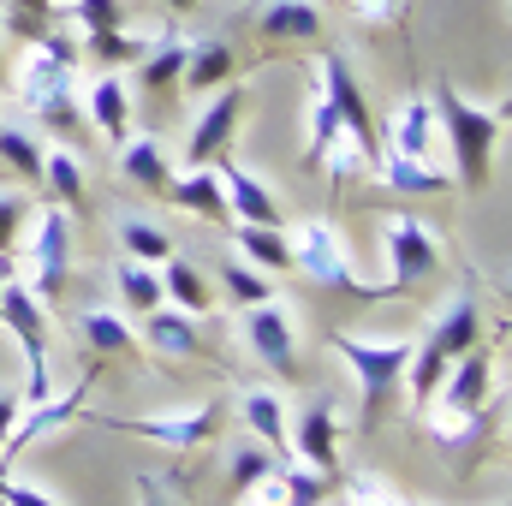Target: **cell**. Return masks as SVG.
Here are the masks:
<instances>
[{"label":"cell","mask_w":512,"mask_h":506,"mask_svg":"<svg viewBox=\"0 0 512 506\" xmlns=\"http://www.w3.org/2000/svg\"><path fill=\"white\" fill-rule=\"evenodd\" d=\"M376 179L393 185V191H405V197H447L453 191V179L447 173H435V161H417V155H376Z\"/></svg>","instance_id":"27"},{"label":"cell","mask_w":512,"mask_h":506,"mask_svg":"<svg viewBox=\"0 0 512 506\" xmlns=\"http://www.w3.org/2000/svg\"><path fill=\"white\" fill-rule=\"evenodd\" d=\"M215 274H221V286H227V298H233L239 310H245V304H262V298H274V280H268L262 268H251L245 256H227Z\"/></svg>","instance_id":"34"},{"label":"cell","mask_w":512,"mask_h":506,"mask_svg":"<svg viewBox=\"0 0 512 506\" xmlns=\"http://www.w3.org/2000/svg\"><path fill=\"white\" fill-rule=\"evenodd\" d=\"M161 6H167V12H173V18H185V12H197V6H203V0H161Z\"/></svg>","instance_id":"44"},{"label":"cell","mask_w":512,"mask_h":506,"mask_svg":"<svg viewBox=\"0 0 512 506\" xmlns=\"http://www.w3.org/2000/svg\"><path fill=\"white\" fill-rule=\"evenodd\" d=\"M0 161H6L24 185H36V179H42V143H36V131L6 120V126H0Z\"/></svg>","instance_id":"33"},{"label":"cell","mask_w":512,"mask_h":506,"mask_svg":"<svg viewBox=\"0 0 512 506\" xmlns=\"http://www.w3.org/2000/svg\"><path fill=\"white\" fill-rule=\"evenodd\" d=\"M167 203H173V209H191V215H203V221H215V227H233L227 197H221V173H215V167H185V173H173Z\"/></svg>","instance_id":"25"},{"label":"cell","mask_w":512,"mask_h":506,"mask_svg":"<svg viewBox=\"0 0 512 506\" xmlns=\"http://www.w3.org/2000/svg\"><path fill=\"white\" fill-rule=\"evenodd\" d=\"M429 108H435V131H447L453 143V173L465 191H483L489 185V161H495V143L507 131V102H465L453 90V78H435L429 90Z\"/></svg>","instance_id":"1"},{"label":"cell","mask_w":512,"mask_h":506,"mask_svg":"<svg viewBox=\"0 0 512 506\" xmlns=\"http://www.w3.org/2000/svg\"><path fill=\"white\" fill-rule=\"evenodd\" d=\"M251 36L262 48H298L322 36V6L316 0H256L251 6Z\"/></svg>","instance_id":"15"},{"label":"cell","mask_w":512,"mask_h":506,"mask_svg":"<svg viewBox=\"0 0 512 506\" xmlns=\"http://www.w3.org/2000/svg\"><path fill=\"white\" fill-rule=\"evenodd\" d=\"M30 215H36V203L24 191H0V262H12L24 227H30Z\"/></svg>","instance_id":"38"},{"label":"cell","mask_w":512,"mask_h":506,"mask_svg":"<svg viewBox=\"0 0 512 506\" xmlns=\"http://www.w3.org/2000/svg\"><path fill=\"white\" fill-rule=\"evenodd\" d=\"M239 423L251 429V441H262L274 459L292 453V441H286V399L274 387H245L239 393Z\"/></svg>","instance_id":"24"},{"label":"cell","mask_w":512,"mask_h":506,"mask_svg":"<svg viewBox=\"0 0 512 506\" xmlns=\"http://www.w3.org/2000/svg\"><path fill=\"white\" fill-rule=\"evenodd\" d=\"M239 501H245V506H292V501H286V483H280V465H274L262 483H251Z\"/></svg>","instance_id":"41"},{"label":"cell","mask_w":512,"mask_h":506,"mask_svg":"<svg viewBox=\"0 0 512 506\" xmlns=\"http://www.w3.org/2000/svg\"><path fill=\"white\" fill-rule=\"evenodd\" d=\"M447 364L459 358V352H471L477 340H483V310H477V298L471 292H459V298H447L441 310H435V322H429V334H423Z\"/></svg>","instance_id":"21"},{"label":"cell","mask_w":512,"mask_h":506,"mask_svg":"<svg viewBox=\"0 0 512 506\" xmlns=\"http://www.w3.org/2000/svg\"><path fill=\"white\" fill-rule=\"evenodd\" d=\"M18 411H24V399H18L12 387H0V441H6V429L18 423ZM0 471H6V465H0Z\"/></svg>","instance_id":"43"},{"label":"cell","mask_w":512,"mask_h":506,"mask_svg":"<svg viewBox=\"0 0 512 506\" xmlns=\"http://www.w3.org/2000/svg\"><path fill=\"white\" fill-rule=\"evenodd\" d=\"M286 245H292V268H304L316 286H334V292H352V298H370V304L387 298V286H370L358 274V262H352V251H346V239H340L334 221L310 215V221H298L286 233Z\"/></svg>","instance_id":"4"},{"label":"cell","mask_w":512,"mask_h":506,"mask_svg":"<svg viewBox=\"0 0 512 506\" xmlns=\"http://www.w3.org/2000/svg\"><path fill=\"white\" fill-rule=\"evenodd\" d=\"M382 251H387V298H399V292H411V286H423V280H435L441 274V239L417 221V215H387L382 221Z\"/></svg>","instance_id":"7"},{"label":"cell","mask_w":512,"mask_h":506,"mask_svg":"<svg viewBox=\"0 0 512 506\" xmlns=\"http://www.w3.org/2000/svg\"><path fill=\"white\" fill-rule=\"evenodd\" d=\"M274 465H280V459H274V453H268L262 441H245V447H239V453L227 459V483H233V495H245L251 483H262V477H268Z\"/></svg>","instance_id":"37"},{"label":"cell","mask_w":512,"mask_h":506,"mask_svg":"<svg viewBox=\"0 0 512 506\" xmlns=\"http://www.w3.org/2000/svg\"><path fill=\"white\" fill-rule=\"evenodd\" d=\"M36 185H48L54 209H66V215L84 209V167H78L72 149H42V179Z\"/></svg>","instance_id":"31"},{"label":"cell","mask_w":512,"mask_h":506,"mask_svg":"<svg viewBox=\"0 0 512 506\" xmlns=\"http://www.w3.org/2000/svg\"><path fill=\"white\" fill-rule=\"evenodd\" d=\"M0 506H66V501H54L48 489L18 483V477H6V471H0Z\"/></svg>","instance_id":"40"},{"label":"cell","mask_w":512,"mask_h":506,"mask_svg":"<svg viewBox=\"0 0 512 506\" xmlns=\"http://www.w3.org/2000/svg\"><path fill=\"white\" fill-rule=\"evenodd\" d=\"M137 506H179V501H173V489H167V483L137 477Z\"/></svg>","instance_id":"42"},{"label":"cell","mask_w":512,"mask_h":506,"mask_svg":"<svg viewBox=\"0 0 512 506\" xmlns=\"http://www.w3.org/2000/svg\"><path fill=\"white\" fill-rule=\"evenodd\" d=\"M131 78H137V90L161 108V102L179 90V78H185V36H179V30H161V36L143 48V60L131 66Z\"/></svg>","instance_id":"19"},{"label":"cell","mask_w":512,"mask_h":506,"mask_svg":"<svg viewBox=\"0 0 512 506\" xmlns=\"http://www.w3.org/2000/svg\"><path fill=\"white\" fill-rule=\"evenodd\" d=\"M280 483H286V501L292 506H328L334 489H340V477H328L316 465H280Z\"/></svg>","instance_id":"35"},{"label":"cell","mask_w":512,"mask_h":506,"mask_svg":"<svg viewBox=\"0 0 512 506\" xmlns=\"http://www.w3.org/2000/svg\"><path fill=\"white\" fill-rule=\"evenodd\" d=\"M245 114H251V90H245V84L215 90V102L197 114V126L185 137V167H215V161H227V149H233V137L245 126Z\"/></svg>","instance_id":"11"},{"label":"cell","mask_w":512,"mask_h":506,"mask_svg":"<svg viewBox=\"0 0 512 506\" xmlns=\"http://www.w3.org/2000/svg\"><path fill=\"white\" fill-rule=\"evenodd\" d=\"M286 441L298 447V465H316L328 477H340V405L316 399L298 411V423H286Z\"/></svg>","instance_id":"16"},{"label":"cell","mask_w":512,"mask_h":506,"mask_svg":"<svg viewBox=\"0 0 512 506\" xmlns=\"http://www.w3.org/2000/svg\"><path fill=\"white\" fill-rule=\"evenodd\" d=\"M6 268H12V262H0V274H6Z\"/></svg>","instance_id":"46"},{"label":"cell","mask_w":512,"mask_h":506,"mask_svg":"<svg viewBox=\"0 0 512 506\" xmlns=\"http://www.w3.org/2000/svg\"><path fill=\"white\" fill-rule=\"evenodd\" d=\"M382 149L387 155H417V161L435 155V108H429V96H405V102L387 114Z\"/></svg>","instance_id":"20"},{"label":"cell","mask_w":512,"mask_h":506,"mask_svg":"<svg viewBox=\"0 0 512 506\" xmlns=\"http://www.w3.org/2000/svg\"><path fill=\"white\" fill-rule=\"evenodd\" d=\"M215 173H221V197H227V215L233 221H245V227H286L280 197L256 173H245L239 161H215Z\"/></svg>","instance_id":"17"},{"label":"cell","mask_w":512,"mask_h":506,"mask_svg":"<svg viewBox=\"0 0 512 506\" xmlns=\"http://www.w3.org/2000/svg\"><path fill=\"white\" fill-rule=\"evenodd\" d=\"M120 251L137 256V262H167L173 256V239L155 221H143V215H120Z\"/></svg>","instance_id":"36"},{"label":"cell","mask_w":512,"mask_h":506,"mask_svg":"<svg viewBox=\"0 0 512 506\" xmlns=\"http://www.w3.org/2000/svg\"><path fill=\"white\" fill-rule=\"evenodd\" d=\"M36 221V239H30V292L42 298V304H54L60 292H66V268H72V221H66V209H36L30 215Z\"/></svg>","instance_id":"12"},{"label":"cell","mask_w":512,"mask_h":506,"mask_svg":"<svg viewBox=\"0 0 512 506\" xmlns=\"http://www.w3.org/2000/svg\"><path fill=\"white\" fill-rule=\"evenodd\" d=\"M78 48L102 66V72H120V66H137L143 60V48H149V36H131V30H90V36H78Z\"/></svg>","instance_id":"32"},{"label":"cell","mask_w":512,"mask_h":506,"mask_svg":"<svg viewBox=\"0 0 512 506\" xmlns=\"http://www.w3.org/2000/svg\"><path fill=\"white\" fill-rule=\"evenodd\" d=\"M233 256H245L262 274H286V268H292L286 227H245V221H233Z\"/></svg>","instance_id":"29"},{"label":"cell","mask_w":512,"mask_h":506,"mask_svg":"<svg viewBox=\"0 0 512 506\" xmlns=\"http://www.w3.org/2000/svg\"><path fill=\"white\" fill-rule=\"evenodd\" d=\"M120 173H126L131 191H149V197H167V185H173V161L155 137H126L120 143Z\"/></svg>","instance_id":"26"},{"label":"cell","mask_w":512,"mask_h":506,"mask_svg":"<svg viewBox=\"0 0 512 506\" xmlns=\"http://www.w3.org/2000/svg\"><path fill=\"white\" fill-rule=\"evenodd\" d=\"M78 340H84V352L102 364V358H137L143 352V340H137V328H131L126 310H84L78 316Z\"/></svg>","instance_id":"23"},{"label":"cell","mask_w":512,"mask_h":506,"mask_svg":"<svg viewBox=\"0 0 512 506\" xmlns=\"http://www.w3.org/2000/svg\"><path fill=\"white\" fill-rule=\"evenodd\" d=\"M143 352H155L161 364H185V358H197L203 352V328H197V316H185L179 304H155L149 316H143Z\"/></svg>","instance_id":"18"},{"label":"cell","mask_w":512,"mask_h":506,"mask_svg":"<svg viewBox=\"0 0 512 506\" xmlns=\"http://www.w3.org/2000/svg\"><path fill=\"white\" fill-rule=\"evenodd\" d=\"M114 292H120V310H126V316H149L155 304H167L155 262H137V256H120V262H114Z\"/></svg>","instance_id":"30"},{"label":"cell","mask_w":512,"mask_h":506,"mask_svg":"<svg viewBox=\"0 0 512 506\" xmlns=\"http://www.w3.org/2000/svg\"><path fill=\"white\" fill-rule=\"evenodd\" d=\"M334 352L352 364L358 376V405H364V429H376L393 405V393L405 387V358L411 340H364V334H334Z\"/></svg>","instance_id":"5"},{"label":"cell","mask_w":512,"mask_h":506,"mask_svg":"<svg viewBox=\"0 0 512 506\" xmlns=\"http://www.w3.org/2000/svg\"><path fill=\"white\" fill-rule=\"evenodd\" d=\"M239 340L268 376L298 381V334H292V316H286L280 298H262V304L239 310Z\"/></svg>","instance_id":"10"},{"label":"cell","mask_w":512,"mask_h":506,"mask_svg":"<svg viewBox=\"0 0 512 506\" xmlns=\"http://www.w3.org/2000/svg\"><path fill=\"white\" fill-rule=\"evenodd\" d=\"M84 120L102 131L114 149L126 143V131H131V84L120 78V72L90 78V90H84Z\"/></svg>","instance_id":"22"},{"label":"cell","mask_w":512,"mask_h":506,"mask_svg":"<svg viewBox=\"0 0 512 506\" xmlns=\"http://www.w3.org/2000/svg\"><path fill=\"white\" fill-rule=\"evenodd\" d=\"M0 84H6V60H0Z\"/></svg>","instance_id":"45"},{"label":"cell","mask_w":512,"mask_h":506,"mask_svg":"<svg viewBox=\"0 0 512 506\" xmlns=\"http://www.w3.org/2000/svg\"><path fill=\"white\" fill-rule=\"evenodd\" d=\"M346 6H352V18H364V24H376V30L405 24V12H411V0H346Z\"/></svg>","instance_id":"39"},{"label":"cell","mask_w":512,"mask_h":506,"mask_svg":"<svg viewBox=\"0 0 512 506\" xmlns=\"http://www.w3.org/2000/svg\"><path fill=\"white\" fill-rule=\"evenodd\" d=\"M78 60H84V48H78V36H72L66 24H54L48 36H36V42H30V54H24V66L12 72L18 102H24V108H36L42 96L66 90V84H72V72H78Z\"/></svg>","instance_id":"8"},{"label":"cell","mask_w":512,"mask_h":506,"mask_svg":"<svg viewBox=\"0 0 512 506\" xmlns=\"http://www.w3.org/2000/svg\"><path fill=\"white\" fill-rule=\"evenodd\" d=\"M239 78H245V54H239L233 36H197V42H185V78H179V90L215 96V90H227Z\"/></svg>","instance_id":"14"},{"label":"cell","mask_w":512,"mask_h":506,"mask_svg":"<svg viewBox=\"0 0 512 506\" xmlns=\"http://www.w3.org/2000/svg\"><path fill=\"white\" fill-rule=\"evenodd\" d=\"M78 423L114 429V435H143L161 441L173 453H197L221 435V405H179V411H155V417H114V411H78Z\"/></svg>","instance_id":"6"},{"label":"cell","mask_w":512,"mask_h":506,"mask_svg":"<svg viewBox=\"0 0 512 506\" xmlns=\"http://www.w3.org/2000/svg\"><path fill=\"white\" fill-rule=\"evenodd\" d=\"M96 370H102V364H90V370H84V376L72 381L66 393H48V399H30V405L18 411V423L6 429V441H0V465H6L12 453H24L30 441H42V435H54L60 423H78V411L90 405V381H96Z\"/></svg>","instance_id":"13"},{"label":"cell","mask_w":512,"mask_h":506,"mask_svg":"<svg viewBox=\"0 0 512 506\" xmlns=\"http://www.w3.org/2000/svg\"><path fill=\"white\" fill-rule=\"evenodd\" d=\"M316 90L334 102V114H340L346 137L376 161V155H382V126H376V114H370V102H364V84H358V72H352V60H346L340 48L322 54V66H316Z\"/></svg>","instance_id":"9"},{"label":"cell","mask_w":512,"mask_h":506,"mask_svg":"<svg viewBox=\"0 0 512 506\" xmlns=\"http://www.w3.org/2000/svg\"><path fill=\"white\" fill-rule=\"evenodd\" d=\"M36 6H48V0H36Z\"/></svg>","instance_id":"47"},{"label":"cell","mask_w":512,"mask_h":506,"mask_svg":"<svg viewBox=\"0 0 512 506\" xmlns=\"http://www.w3.org/2000/svg\"><path fill=\"white\" fill-rule=\"evenodd\" d=\"M489 370H495V346H483V340L447 364L435 399L423 405V423H429V435H435L441 447L477 441V429H483V399H489Z\"/></svg>","instance_id":"2"},{"label":"cell","mask_w":512,"mask_h":506,"mask_svg":"<svg viewBox=\"0 0 512 506\" xmlns=\"http://www.w3.org/2000/svg\"><path fill=\"white\" fill-rule=\"evenodd\" d=\"M0 328L18 340L24 352V405L30 399H48L54 393V376H48V316H42V298L24 286V274H0Z\"/></svg>","instance_id":"3"},{"label":"cell","mask_w":512,"mask_h":506,"mask_svg":"<svg viewBox=\"0 0 512 506\" xmlns=\"http://www.w3.org/2000/svg\"><path fill=\"white\" fill-rule=\"evenodd\" d=\"M161 298H167V304H179L185 316H209V304H215V286H209V274H203L197 262H185V256H167V262H161Z\"/></svg>","instance_id":"28"}]
</instances>
